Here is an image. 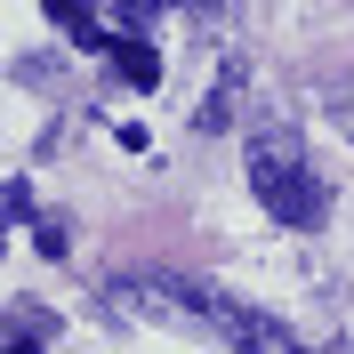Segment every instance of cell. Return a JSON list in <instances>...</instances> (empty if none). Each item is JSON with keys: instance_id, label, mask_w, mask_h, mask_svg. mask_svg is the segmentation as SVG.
Here are the masks:
<instances>
[{"instance_id": "6da1fadb", "label": "cell", "mask_w": 354, "mask_h": 354, "mask_svg": "<svg viewBox=\"0 0 354 354\" xmlns=\"http://www.w3.org/2000/svg\"><path fill=\"white\" fill-rule=\"evenodd\" d=\"M250 185H258V201H266L282 225H314V209H322L314 169H298V153H290L282 137H266L258 153H250Z\"/></svg>"}, {"instance_id": "7a4b0ae2", "label": "cell", "mask_w": 354, "mask_h": 354, "mask_svg": "<svg viewBox=\"0 0 354 354\" xmlns=\"http://www.w3.org/2000/svg\"><path fill=\"white\" fill-rule=\"evenodd\" d=\"M201 306L218 314V330L234 338V346H242V354H306V346H298V338L282 330V322H274V314H250V306H225V298H201Z\"/></svg>"}, {"instance_id": "3957f363", "label": "cell", "mask_w": 354, "mask_h": 354, "mask_svg": "<svg viewBox=\"0 0 354 354\" xmlns=\"http://www.w3.org/2000/svg\"><path fill=\"white\" fill-rule=\"evenodd\" d=\"M113 57H121V81H129V88H153L161 81V57L145 41H113Z\"/></svg>"}, {"instance_id": "277c9868", "label": "cell", "mask_w": 354, "mask_h": 354, "mask_svg": "<svg viewBox=\"0 0 354 354\" xmlns=\"http://www.w3.org/2000/svg\"><path fill=\"white\" fill-rule=\"evenodd\" d=\"M41 8H48L57 24H73L81 41H97V24H88V0H41Z\"/></svg>"}, {"instance_id": "5b68a950", "label": "cell", "mask_w": 354, "mask_h": 354, "mask_svg": "<svg viewBox=\"0 0 354 354\" xmlns=\"http://www.w3.org/2000/svg\"><path fill=\"white\" fill-rule=\"evenodd\" d=\"M129 8H161V0H129Z\"/></svg>"}]
</instances>
